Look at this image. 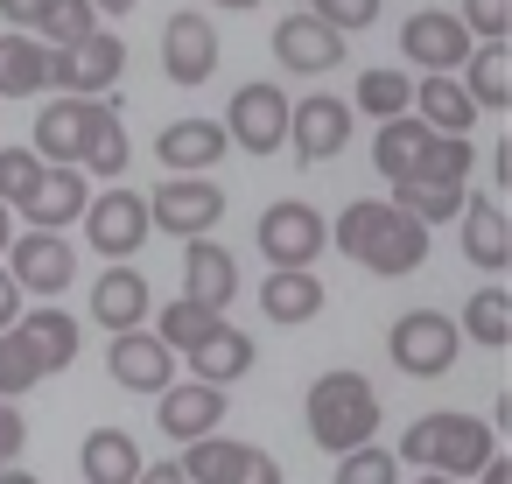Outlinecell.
Wrapping results in <instances>:
<instances>
[{"label":"cell","mask_w":512,"mask_h":484,"mask_svg":"<svg viewBox=\"0 0 512 484\" xmlns=\"http://www.w3.org/2000/svg\"><path fill=\"white\" fill-rule=\"evenodd\" d=\"M8 239H15V225H8V204H0V253H8Z\"/></svg>","instance_id":"obj_53"},{"label":"cell","mask_w":512,"mask_h":484,"mask_svg":"<svg viewBox=\"0 0 512 484\" xmlns=\"http://www.w3.org/2000/svg\"><path fill=\"white\" fill-rule=\"evenodd\" d=\"M106 372H113L127 393H162V386H176V351H169L155 330H120L113 351H106Z\"/></svg>","instance_id":"obj_13"},{"label":"cell","mask_w":512,"mask_h":484,"mask_svg":"<svg viewBox=\"0 0 512 484\" xmlns=\"http://www.w3.org/2000/svg\"><path fill=\"white\" fill-rule=\"evenodd\" d=\"M134 484H190V477H183V463L169 456V463H141V477H134Z\"/></svg>","instance_id":"obj_49"},{"label":"cell","mask_w":512,"mask_h":484,"mask_svg":"<svg viewBox=\"0 0 512 484\" xmlns=\"http://www.w3.org/2000/svg\"><path fill=\"white\" fill-rule=\"evenodd\" d=\"M463 260L477 267H505L512 260V225L491 197H463Z\"/></svg>","instance_id":"obj_26"},{"label":"cell","mask_w":512,"mask_h":484,"mask_svg":"<svg viewBox=\"0 0 512 484\" xmlns=\"http://www.w3.org/2000/svg\"><path fill=\"white\" fill-rule=\"evenodd\" d=\"M218 323H225L218 309H197V302H169V309H162V323H155V337H162L169 351H190V344H204V337H211Z\"/></svg>","instance_id":"obj_37"},{"label":"cell","mask_w":512,"mask_h":484,"mask_svg":"<svg viewBox=\"0 0 512 484\" xmlns=\"http://www.w3.org/2000/svg\"><path fill=\"white\" fill-rule=\"evenodd\" d=\"M295 8H309V0H295Z\"/></svg>","instance_id":"obj_56"},{"label":"cell","mask_w":512,"mask_h":484,"mask_svg":"<svg viewBox=\"0 0 512 484\" xmlns=\"http://www.w3.org/2000/svg\"><path fill=\"white\" fill-rule=\"evenodd\" d=\"M456 22L470 29V43H505V29H512V0H463Z\"/></svg>","instance_id":"obj_42"},{"label":"cell","mask_w":512,"mask_h":484,"mask_svg":"<svg viewBox=\"0 0 512 484\" xmlns=\"http://www.w3.org/2000/svg\"><path fill=\"white\" fill-rule=\"evenodd\" d=\"M225 190L204 183V176H169L155 197H148V225H162L169 239H211V225L225 218Z\"/></svg>","instance_id":"obj_4"},{"label":"cell","mask_w":512,"mask_h":484,"mask_svg":"<svg viewBox=\"0 0 512 484\" xmlns=\"http://www.w3.org/2000/svg\"><path fill=\"white\" fill-rule=\"evenodd\" d=\"M155 155H162L169 176H204V169H218L232 155V141H225L218 120H169L162 141H155Z\"/></svg>","instance_id":"obj_15"},{"label":"cell","mask_w":512,"mask_h":484,"mask_svg":"<svg viewBox=\"0 0 512 484\" xmlns=\"http://www.w3.org/2000/svg\"><path fill=\"white\" fill-rule=\"evenodd\" d=\"M0 484H36V477H29V470H15V463H8V470H0Z\"/></svg>","instance_id":"obj_52"},{"label":"cell","mask_w":512,"mask_h":484,"mask_svg":"<svg viewBox=\"0 0 512 484\" xmlns=\"http://www.w3.org/2000/svg\"><path fill=\"white\" fill-rule=\"evenodd\" d=\"M379 218H386V204H344V218L330 225V239L344 246V260H358V253H365V239L379 232Z\"/></svg>","instance_id":"obj_43"},{"label":"cell","mask_w":512,"mask_h":484,"mask_svg":"<svg viewBox=\"0 0 512 484\" xmlns=\"http://www.w3.org/2000/svg\"><path fill=\"white\" fill-rule=\"evenodd\" d=\"M162 71L176 85H204L218 71V36H211L204 15H169V29H162Z\"/></svg>","instance_id":"obj_17"},{"label":"cell","mask_w":512,"mask_h":484,"mask_svg":"<svg viewBox=\"0 0 512 484\" xmlns=\"http://www.w3.org/2000/svg\"><path fill=\"white\" fill-rule=\"evenodd\" d=\"M0 260H8V281L22 295H64L71 274H78V253H71L64 232H22V239H8Z\"/></svg>","instance_id":"obj_7"},{"label":"cell","mask_w":512,"mask_h":484,"mask_svg":"<svg viewBox=\"0 0 512 484\" xmlns=\"http://www.w3.org/2000/svg\"><path fill=\"white\" fill-rule=\"evenodd\" d=\"M92 29H99V15L85 8V0H50V8L36 15V36H50L43 50H78Z\"/></svg>","instance_id":"obj_36"},{"label":"cell","mask_w":512,"mask_h":484,"mask_svg":"<svg viewBox=\"0 0 512 484\" xmlns=\"http://www.w3.org/2000/svg\"><path fill=\"white\" fill-rule=\"evenodd\" d=\"M85 120H92V99H57V106H43L36 113V162L43 169H78V148H85Z\"/></svg>","instance_id":"obj_18"},{"label":"cell","mask_w":512,"mask_h":484,"mask_svg":"<svg viewBox=\"0 0 512 484\" xmlns=\"http://www.w3.org/2000/svg\"><path fill=\"white\" fill-rule=\"evenodd\" d=\"M407 113H414L428 134H463V141H470V127H477V106H470V92L456 85V71L421 78V85H414V99H407Z\"/></svg>","instance_id":"obj_21"},{"label":"cell","mask_w":512,"mask_h":484,"mask_svg":"<svg viewBox=\"0 0 512 484\" xmlns=\"http://www.w3.org/2000/svg\"><path fill=\"white\" fill-rule=\"evenodd\" d=\"M288 141H295L302 162H330V155H344V141H351V106L330 99V92L295 99V106H288Z\"/></svg>","instance_id":"obj_12"},{"label":"cell","mask_w":512,"mask_h":484,"mask_svg":"<svg viewBox=\"0 0 512 484\" xmlns=\"http://www.w3.org/2000/svg\"><path fill=\"white\" fill-rule=\"evenodd\" d=\"M421 484H456V477H435V470H421Z\"/></svg>","instance_id":"obj_55"},{"label":"cell","mask_w":512,"mask_h":484,"mask_svg":"<svg viewBox=\"0 0 512 484\" xmlns=\"http://www.w3.org/2000/svg\"><path fill=\"white\" fill-rule=\"evenodd\" d=\"M337 484H400V463H393V449L358 442V449L337 456Z\"/></svg>","instance_id":"obj_40"},{"label":"cell","mask_w":512,"mask_h":484,"mask_svg":"<svg viewBox=\"0 0 512 484\" xmlns=\"http://www.w3.org/2000/svg\"><path fill=\"white\" fill-rule=\"evenodd\" d=\"M43 64H50L43 36H0V99L43 92Z\"/></svg>","instance_id":"obj_31"},{"label":"cell","mask_w":512,"mask_h":484,"mask_svg":"<svg viewBox=\"0 0 512 484\" xmlns=\"http://www.w3.org/2000/svg\"><path fill=\"white\" fill-rule=\"evenodd\" d=\"M477 43H470V29L456 22V15H442V8H421L407 29H400V57L407 64H421L428 78L435 71H463V57H470Z\"/></svg>","instance_id":"obj_11"},{"label":"cell","mask_w":512,"mask_h":484,"mask_svg":"<svg viewBox=\"0 0 512 484\" xmlns=\"http://www.w3.org/2000/svg\"><path fill=\"white\" fill-rule=\"evenodd\" d=\"M218 8H232V15H246V8H260V0H218Z\"/></svg>","instance_id":"obj_54"},{"label":"cell","mask_w":512,"mask_h":484,"mask_svg":"<svg viewBox=\"0 0 512 484\" xmlns=\"http://www.w3.org/2000/svg\"><path fill=\"white\" fill-rule=\"evenodd\" d=\"M22 442H29V421L15 414V400H0V470L22 456Z\"/></svg>","instance_id":"obj_45"},{"label":"cell","mask_w":512,"mask_h":484,"mask_svg":"<svg viewBox=\"0 0 512 484\" xmlns=\"http://www.w3.org/2000/svg\"><path fill=\"white\" fill-rule=\"evenodd\" d=\"M393 190H400L393 204H400L407 218H421V225H442V218L463 211V190H442V183H393Z\"/></svg>","instance_id":"obj_39"},{"label":"cell","mask_w":512,"mask_h":484,"mask_svg":"<svg viewBox=\"0 0 512 484\" xmlns=\"http://www.w3.org/2000/svg\"><path fill=\"white\" fill-rule=\"evenodd\" d=\"M421 148H428V127H421L414 113H393V120H379L372 169H379L386 183H407V176H414V162H421Z\"/></svg>","instance_id":"obj_29"},{"label":"cell","mask_w":512,"mask_h":484,"mask_svg":"<svg viewBox=\"0 0 512 484\" xmlns=\"http://www.w3.org/2000/svg\"><path fill=\"white\" fill-rule=\"evenodd\" d=\"M456 85L470 92L477 113H484V106H512V57H505V43H477V50L463 57Z\"/></svg>","instance_id":"obj_27"},{"label":"cell","mask_w":512,"mask_h":484,"mask_svg":"<svg viewBox=\"0 0 512 484\" xmlns=\"http://www.w3.org/2000/svg\"><path fill=\"white\" fill-rule=\"evenodd\" d=\"M85 8H92V15H127L134 0H85Z\"/></svg>","instance_id":"obj_51"},{"label":"cell","mask_w":512,"mask_h":484,"mask_svg":"<svg viewBox=\"0 0 512 484\" xmlns=\"http://www.w3.org/2000/svg\"><path fill=\"white\" fill-rule=\"evenodd\" d=\"M407 99H414V85L400 78V71H358V106L372 113V120H393V113H407Z\"/></svg>","instance_id":"obj_38"},{"label":"cell","mask_w":512,"mask_h":484,"mask_svg":"<svg viewBox=\"0 0 512 484\" xmlns=\"http://www.w3.org/2000/svg\"><path fill=\"white\" fill-rule=\"evenodd\" d=\"M491 428L470 421V414H421L407 435H400V456L393 463H421L435 477H477L491 463Z\"/></svg>","instance_id":"obj_2"},{"label":"cell","mask_w":512,"mask_h":484,"mask_svg":"<svg viewBox=\"0 0 512 484\" xmlns=\"http://www.w3.org/2000/svg\"><path fill=\"white\" fill-rule=\"evenodd\" d=\"M22 330H29V344L43 351L50 372H64L78 358V316H64V309H22Z\"/></svg>","instance_id":"obj_34"},{"label":"cell","mask_w":512,"mask_h":484,"mask_svg":"<svg viewBox=\"0 0 512 484\" xmlns=\"http://www.w3.org/2000/svg\"><path fill=\"white\" fill-rule=\"evenodd\" d=\"M246 449L253 442H232V435H204V442H183V477L190 484H232L239 470H246Z\"/></svg>","instance_id":"obj_30"},{"label":"cell","mask_w":512,"mask_h":484,"mask_svg":"<svg viewBox=\"0 0 512 484\" xmlns=\"http://www.w3.org/2000/svg\"><path fill=\"white\" fill-rule=\"evenodd\" d=\"M78 169H92V176H127V127H120V113L106 106V99H92V120H85V148H78Z\"/></svg>","instance_id":"obj_28"},{"label":"cell","mask_w":512,"mask_h":484,"mask_svg":"<svg viewBox=\"0 0 512 484\" xmlns=\"http://www.w3.org/2000/svg\"><path fill=\"white\" fill-rule=\"evenodd\" d=\"M386 358L407 372V379H442L456 365V323L442 309H407L393 330H386Z\"/></svg>","instance_id":"obj_3"},{"label":"cell","mask_w":512,"mask_h":484,"mask_svg":"<svg viewBox=\"0 0 512 484\" xmlns=\"http://www.w3.org/2000/svg\"><path fill=\"white\" fill-rule=\"evenodd\" d=\"M36 183H43V162H36V148H0V204H8V211H22Z\"/></svg>","instance_id":"obj_41"},{"label":"cell","mask_w":512,"mask_h":484,"mask_svg":"<svg viewBox=\"0 0 512 484\" xmlns=\"http://www.w3.org/2000/svg\"><path fill=\"white\" fill-rule=\"evenodd\" d=\"M64 64H71L64 92H71V99H99V92H113V85H120V71H127V43H120V36H106V29H92L78 50H64Z\"/></svg>","instance_id":"obj_20"},{"label":"cell","mask_w":512,"mask_h":484,"mask_svg":"<svg viewBox=\"0 0 512 484\" xmlns=\"http://www.w3.org/2000/svg\"><path fill=\"white\" fill-rule=\"evenodd\" d=\"M36 379H50V365H43V351L29 344V330H22V323H15V330H0V400L29 393Z\"/></svg>","instance_id":"obj_35"},{"label":"cell","mask_w":512,"mask_h":484,"mask_svg":"<svg viewBox=\"0 0 512 484\" xmlns=\"http://www.w3.org/2000/svg\"><path fill=\"white\" fill-rule=\"evenodd\" d=\"M155 225H148V197H134L127 183H113L106 197H92L85 204V239H92V253L99 260H134L141 253V239H148Z\"/></svg>","instance_id":"obj_5"},{"label":"cell","mask_w":512,"mask_h":484,"mask_svg":"<svg viewBox=\"0 0 512 484\" xmlns=\"http://www.w3.org/2000/svg\"><path fill=\"white\" fill-rule=\"evenodd\" d=\"M85 204H92L85 169H43V183L29 190L22 218H29V232H64L71 218H85Z\"/></svg>","instance_id":"obj_19"},{"label":"cell","mask_w":512,"mask_h":484,"mask_svg":"<svg viewBox=\"0 0 512 484\" xmlns=\"http://www.w3.org/2000/svg\"><path fill=\"white\" fill-rule=\"evenodd\" d=\"M190 358V372L204 379V386H232V379H246L253 372V337L246 330H232V323H218L204 344H190L183 351Z\"/></svg>","instance_id":"obj_24"},{"label":"cell","mask_w":512,"mask_h":484,"mask_svg":"<svg viewBox=\"0 0 512 484\" xmlns=\"http://www.w3.org/2000/svg\"><path fill=\"white\" fill-rule=\"evenodd\" d=\"M260 309H267L274 323H309V316H323V281H316V267H274V274L260 281Z\"/></svg>","instance_id":"obj_23"},{"label":"cell","mask_w":512,"mask_h":484,"mask_svg":"<svg viewBox=\"0 0 512 484\" xmlns=\"http://www.w3.org/2000/svg\"><path fill=\"white\" fill-rule=\"evenodd\" d=\"M232 484H281V463H274L267 449H246V470H239Z\"/></svg>","instance_id":"obj_46"},{"label":"cell","mask_w":512,"mask_h":484,"mask_svg":"<svg viewBox=\"0 0 512 484\" xmlns=\"http://www.w3.org/2000/svg\"><path fill=\"white\" fill-rule=\"evenodd\" d=\"M43 8H50V0H0V22H8V29H36Z\"/></svg>","instance_id":"obj_47"},{"label":"cell","mask_w":512,"mask_h":484,"mask_svg":"<svg viewBox=\"0 0 512 484\" xmlns=\"http://www.w3.org/2000/svg\"><path fill=\"white\" fill-rule=\"evenodd\" d=\"M456 337H470V344H484V351L512 344V295H505V288H477V295L463 302V330H456Z\"/></svg>","instance_id":"obj_33"},{"label":"cell","mask_w":512,"mask_h":484,"mask_svg":"<svg viewBox=\"0 0 512 484\" xmlns=\"http://www.w3.org/2000/svg\"><path fill=\"white\" fill-rule=\"evenodd\" d=\"M260 253L274 260V267H309L323 246H330V225H323V211L316 204H295V197H281V204H267L260 211Z\"/></svg>","instance_id":"obj_6"},{"label":"cell","mask_w":512,"mask_h":484,"mask_svg":"<svg viewBox=\"0 0 512 484\" xmlns=\"http://www.w3.org/2000/svg\"><path fill=\"white\" fill-rule=\"evenodd\" d=\"M372 274H386V281H400V274H414L421 260H428V225L421 218H407L400 204H386V218H379V232L365 239V253H358Z\"/></svg>","instance_id":"obj_14"},{"label":"cell","mask_w":512,"mask_h":484,"mask_svg":"<svg viewBox=\"0 0 512 484\" xmlns=\"http://www.w3.org/2000/svg\"><path fill=\"white\" fill-rule=\"evenodd\" d=\"M302 414H309L316 449L344 456V449L372 442V428H379V393H372V379H365V372H323V379L309 386Z\"/></svg>","instance_id":"obj_1"},{"label":"cell","mask_w":512,"mask_h":484,"mask_svg":"<svg viewBox=\"0 0 512 484\" xmlns=\"http://www.w3.org/2000/svg\"><path fill=\"white\" fill-rule=\"evenodd\" d=\"M92 323H106L113 337H120V330H141V323H148V281H141L134 267H106V274L92 281Z\"/></svg>","instance_id":"obj_22"},{"label":"cell","mask_w":512,"mask_h":484,"mask_svg":"<svg viewBox=\"0 0 512 484\" xmlns=\"http://www.w3.org/2000/svg\"><path fill=\"white\" fill-rule=\"evenodd\" d=\"M218 127H225L232 148L274 155V148L288 141V92H274V85H239V92H232V113H225Z\"/></svg>","instance_id":"obj_8"},{"label":"cell","mask_w":512,"mask_h":484,"mask_svg":"<svg viewBox=\"0 0 512 484\" xmlns=\"http://www.w3.org/2000/svg\"><path fill=\"white\" fill-rule=\"evenodd\" d=\"M344 43L351 36H337L323 15H309V8H295L281 29H274V57L295 71V78H323V71H337L344 64Z\"/></svg>","instance_id":"obj_9"},{"label":"cell","mask_w":512,"mask_h":484,"mask_svg":"<svg viewBox=\"0 0 512 484\" xmlns=\"http://www.w3.org/2000/svg\"><path fill=\"white\" fill-rule=\"evenodd\" d=\"M155 421L169 442H204L225 428V386H204V379H183V386H162L155 393Z\"/></svg>","instance_id":"obj_10"},{"label":"cell","mask_w":512,"mask_h":484,"mask_svg":"<svg viewBox=\"0 0 512 484\" xmlns=\"http://www.w3.org/2000/svg\"><path fill=\"white\" fill-rule=\"evenodd\" d=\"M477 484H512V463H505V456H491V463L477 470Z\"/></svg>","instance_id":"obj_50"},{"label":"cell","mask_w":512,"mask_h":484,"mask_svg":"<svg viewBox=\"0 0 512 484\" xmlns=\"http://www.w3.org/2000/svg\"><path fill=\"white\" fill-rule=\"evenodd\" d=\"M22 323V288L8 281V267H0V330H15Z\"/></svg>","instance_id":"obj_48"},{"label":"cell","mask_w":512,"mask_h":484,"mask_svg":"<svg viewBox=\"0 0 512 484\" xmlns=\"http://www.w3.org/2000/svg\"><path fill=\"white\" fill-rule=\"evenodd\" d=\"M470 162H477V148H470L463 134H428V148H421V162H414V176H407V183L463 190V183H470Z\"/></svg>","instance_id":"obj_32"},{"label":"cell","mask_w":512,"mask_h":484,"mask_svg":"<svg viewBox=\"0 0 512 484\" xmlns=\"http://www.w3.org/2000/svg\"><path fill=\"white\" fill-rule=\"evenodd\" d=\"M309 15H323L337 36H358L379 22V0H309Z\"/></svg>","instance_id":"obj_44"},{"label":"cell","mask_w":512,"mask_h":484,"mask_svg":"<svg viewBox=\"0 0 512 484\" xmlns=\"http://www.w3.org/2000/svg\"><path fill=\"white\" fill-rule=\"evenodd\" d=\"M78 470H85V484H134L141 477V442L127 428H92L85 449H78Z\"/></svg>","instance_id":"obj_25"},{"label":"cell","mask_w":512,"mask_h":484,"mask_svg":"<svg viewBox=\"0 0 512 484\" xmlns=\"http://www.w3.org/2000/svg\"><path fill=\"white\" fill-rule=\"evenodd\" d=\"M232 295H239V260H232L218 239H190V253H183V302L225 316Z\"/></svg>","instance_id":"obj_16"}]
</instances>
